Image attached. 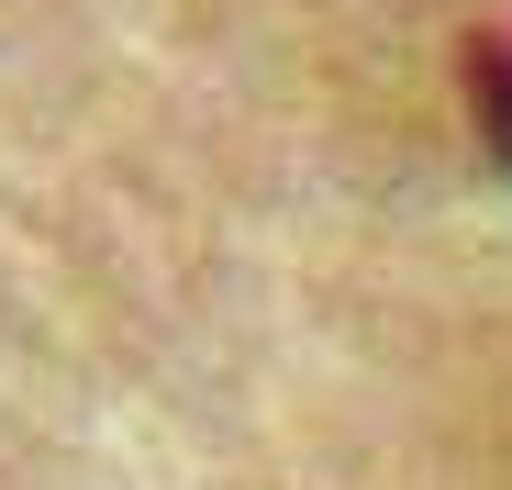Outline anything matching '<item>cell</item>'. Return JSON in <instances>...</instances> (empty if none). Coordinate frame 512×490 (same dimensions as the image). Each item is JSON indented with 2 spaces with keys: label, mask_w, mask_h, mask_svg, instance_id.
<instances>
[{
  "label": "cell",
  "mask_w": 512,
  "mask_h": 490,
  "mask_svg": "<svg viewBox=\"0 0 512 490\" xmlns=\"http://www.w3.org/2000/svg\"><path fill=\"white\" fill-rule=\"evenodd\" d=\"M479 123H490V145L512 156V34L479 45Z\"/></svg>",
  "instance_id": "obj_1"
}]
</instances>
